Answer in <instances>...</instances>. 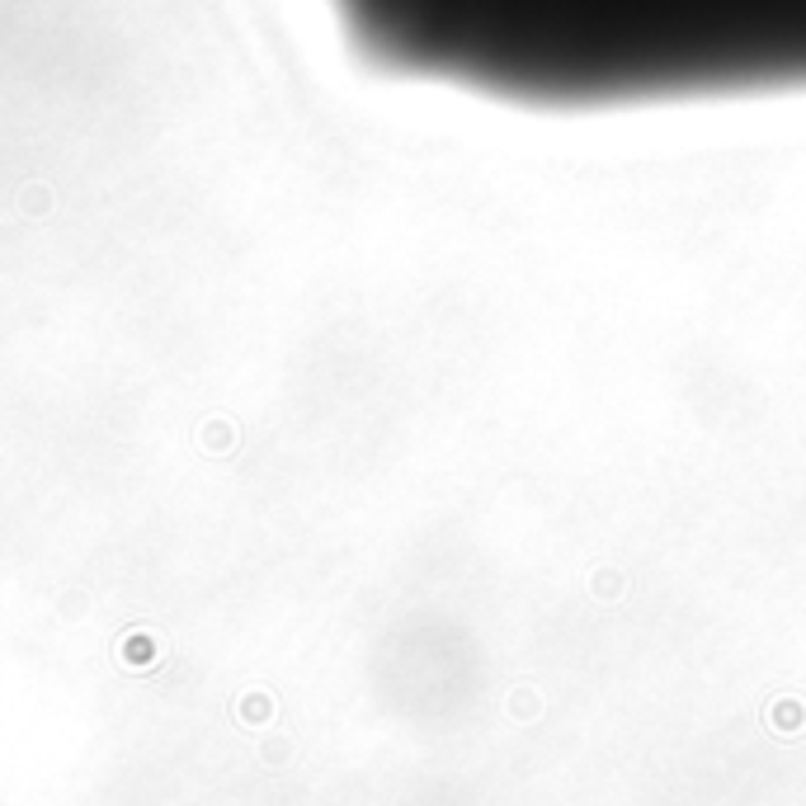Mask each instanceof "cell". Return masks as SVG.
<instances>
[{
  "label": "cell",
  "instance_id": "obj_1",
  "mask_svg": "<svg viewBox=\"0 0 806 806\" xmlns=\"http://www.w3.org/2000/svg\"><path fill=\"white\" fill-rule=\"evenodd\" d=\"M406 81L537 114L806 94V0H330Z\"/></svg>",
  "mask_w": 806,
  "mask_h": 806
}]
</instances>
